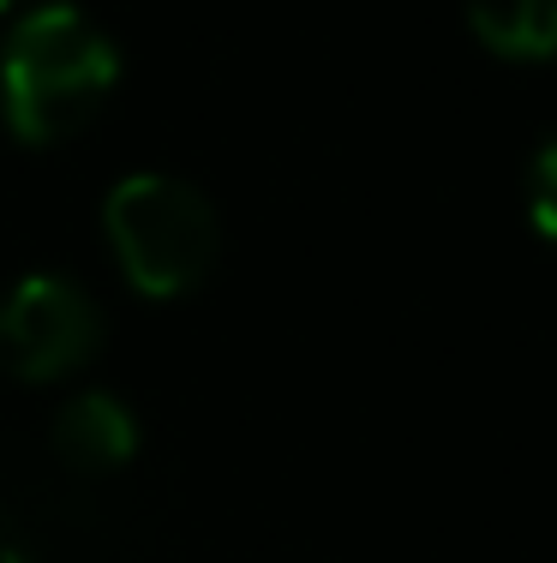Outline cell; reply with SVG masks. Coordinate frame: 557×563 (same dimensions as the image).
Wrapping results in <instances>:
<instances>
[{"label": "cell", "instance_id": "1", "mask_svg": "<svg viewBox=\"0 0 557 563\" xmlns=\"http://www.w3.org/2000/svg\"><path fill=\"white\" fill-rule=\"evenodd\" d=\"M121 78L114 43L78 7H36L0 55V102L24 144H60Z\"/></svg>", "mask_w": 557, "mask_h": 563}, {"label": "cell", "instance_id": "2", "mask_svg": "<svg viewBox=\"0 0 557 563\" xmlns=\"http://www.w3.org/2000/svg\"><path fill=\"white\" fill-rule=\"evenodd\" d=\"M102 222L126 282L151 300L198 288L216 264V210L168 174H126L102 205Z\"/></svg>", "mask_w": 557, "mask_h": 563}, {"label": "cell", "instance_id": "3", "mask_svg": "<svg viewBox=\"0 0 557 563\" xmlns=\"http://www.w3.org/2000/svg\"><path fill=\"white\" fill-rule=\"evenodd\" d=\"M102 342V312L78 282L24 276L0 300V366L24 384H48L78 372Z\"/></svg>", "mask_w": 557, "mask_h": 563}, {"label": "cell", "instance_id": "4", "mask_svg": "<svg viewBox=\"0 0 557 563\" xmlns=\"http://www.w3.org/2000/svg\"><path fill=\"white\" fill-rule=\"evenodd\" d=\"M48 450L66 474H109V467H126L138 455V420L126 413V401L85 390L55 413Z\"/></svg>", "mask_w": 557, "mask_h": 563}, {"label": "cell", "instance_id": "5", "mask_svg": "<svg viewBox=\"0 0 557 563\" xmlns=\"http://www.w3.org/2000/svg\"><path fill=\"white\" fill-rule=\"evenodd\" d=\"M474 36L503 60L557 55V0H461Z\"/></svg>", "mask_w": 557, "mask_h": 563}, {"label": "cell", "instance_id": "6", "mask_svg": "<svg viewBox=\"0 0 557 563\" xmlns=\"http://www.w3.org/2000/svg\"><path fill=\"white\" fill-rule=\"evenodd\" d=\"M527 217L557 246V139L534 151V168H527Z\"/></svg>", "mask_w": 557, "mask_h": 563}, {"label": "cell", "instance_id": "7", "mask_svg": "<svg viewBox=\"0 0 557 563\" xmlns=\"http://www.w3.org/2000/svg\"><path fill=\"white\" fill-rule=\"evenodd\" d=\"M0 563H31V558L19 552V540H12V528H7V521H0Z\"/></svg>", "mask_w": 557, "mask_h": 563}, {"label": "cell", "instance_id": "8", "mask_svg": "<svg viewBox=\"0 0 557 563\" xmlns=\"http://www.w3.org/2000/svg\"><path fill=\"white\" fill-rule=\"evenodd\" d=\"M0 7H12V0H0Z\"/></svg>", "mask_w": 557, "mask_h": 563}]
</instances>
